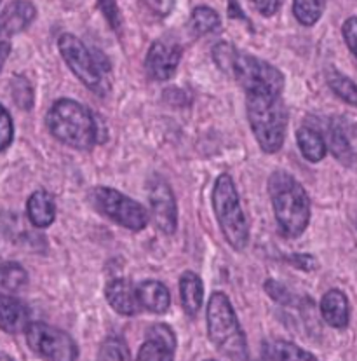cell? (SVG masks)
<instances>
[{"label":"cell","instance_id":"6da1fadb","mask_svg":"<svg viewBox=\"0 0 357 361\" xmlns=\"http://www.w3.org/2000/svg\"><path fill=\"white\" fill-rule=\"evenodd\" d=\"M213 58L218 68L234 77L244 87L246 94L260 93L281 97L284 90V75L268 61L241 53L228 42L216 44L213 47Z\"/></svg>","mask_w":357,"mask_h":361},{"label":"cell","instance_id":"7a4b0ae2","mask_svg":"<svg viewBox=\"0 0 357 361\" xmlns=\"http://www.w3.org/2000/svg\"><path fill=\"white\" fill-rule=\"evenodd\" d=\"M275 220L286 238H298L311 222V199L307 190L294 176L286 171L272 173L268 178Z\"/></svg>","mask_w":357,"mask_h":361},{"label":"cell","instance_id":"3957f363","mask_svg":"<svg viewBox=\"0 0 357 361\" xmlns=\"http://www.w3.org/2000/svg\"><path fill=\"white\" fill-rule=\"evenodd\" d=\"M246 110L253 135L267 154L281 150L288 130V109L281 97L274 94L248 93L246 94Z\"/></svg>","mask_w":357,"mask_h":361},{"label":"cell","instance_id":"277c9868","mask_svg":"<svg viewBox=\"0 0 357 361\" xmlns=\"http://www.w3.org/2000/svg\"><path fill=\"white\" fill-rule=\"evenodd\" d=\"M46 121L51 135L72 149L89 150L96 145V121L89 109L75 99H58Z\"/></svg>","mask_w":357,"mask_h":361},{"label":"cell","instance_id":"5b68a950","mask_svg":"<svg viewBox=\"0 0 357 361\" xmlns=\"http://www.w3.org/2000/svg\"><path fill=\"white\" fill-rule=\"evenodd\" d=\"M208 334L213 345L230 361H248V342L241 329L234 305L222 292H215L208 302Z\"/></svg>","mask_w":357,"mask_h":361},{"label":"cell","instance_id":"8992f818","mask_svg":"<svg viewBox=\"0 0 357 361\" xmlns=\"http://www.w3.org/2000/svg\"><path fill=\"white\" fill-rule=\"evenodd\" d=\"M213 208L228 245L234 250H244L249 241L248 220L242 212L234 180L227 173L216 178L213 189Z\"/></svg>","mask_w":357,"mask_h":361},{"label":"cell","instance_id":"52a82bcc","mask_svg":"<svg viewBox=\"0 0 357 361\" xmlns=\"http://www.w3.org/2000/svg\"><path fill=\"white\" fill-rule=\"evenodd\" d=\"M91 199H93L94 208L101 215L113 220L119 226L126 227V229L138 232L149 226L150 215L145 206L132 201L131 197L119 192L117 189H112V187H96L91 192Z\"/></svg>","mask_w":357,"mask_h":361},{"label":"cell","instance_id":"ba28073f","mask_svg":"<svg viewBox=\"0 0 357 361\" xmlns=\"http://www.w3.org/2000/svg\"><path fill=\"white\" fill-rule=\"evenodd\" d=\"M58 47H60V53L66 65L79 77V80H82L93 93L105 91L103 73H105V68H110V66H106V61H99L87 49L86 44L72 33H63L58 40Z\"/></svg>","mask_w":357,"mask_h":361},{"label":"cell","instance_id":"9c48e42d","mask_svg":"<svg viewBox=\"0 0 357 361\" xmlns=\"http://www.w3.org/2000/svg\"><path fill=\"white\" fill-rule=\"evenodd\" d=\"M27 341L35 355L46 361H77L79 348L68 334L47 323H30Z\"/></svg>","mask_w":357,"mask_h":361},{"label":"cell","instance_id":"30bf717a","mask_svg":"<svg viewBox=\"0 0 357 361\" xmlns=\"http://www.w3.org/2000/svg\"><path fill=\"white\" fill-rule=\"evenodd\" d=\"M149 201L152 220L164 234H175L178 227V206L175 194L165 180L154 176L149 185Z\"/></svg>","mask_w":357,"mask_h":361},{"label":"cell","instance_id":"8fae6325","mask_svg":"<svg viewBox=\"0 0 357 361\" xmlns=\"http://www.w3.org/2000/svg\"><path fill=\"white\" fill-rule=\"evenodd\" d=\"M182 60V47L168 39L156 40L146 53V75L154 80H169L175 77Z\"/></svg>","mask_w":357,"mask_h":361},{"label":"cell","instance_id":"7c38bea8","mask_svg":"<svg viewBox=\"0 0 357 361\" xmlns=\"http://www.w3.org/2000/svg\"><path fill=\"white\" fill-rule=\"evenodd\" d=\"M331 154L342 164H354L357 161V124L347 117H333L327 126V143Z\"/></svg>","mask_w":357,"mask_h":361},{"label":"cell","instance_id":"4fadbf2b","mask_svg":"<svg viewBox=\"0 0 357 361\" xmlns=\"http://www.w3.org/2000/svg\"><path fill=\"white\" fill-rule=\"evenodd\" d=\"M176 335L164 323L152 325L134 361H175Z\"/></svg>","mask_w":357,"mask_h":361},{"label":"cell","instance_id":"5bb4252c","mask_svg":"<svg viewBox=\"0 0 357 361\" xmlns=\"http://www.w3.org/2000/svg\"><path fill=\"white\" fill-rule=\"evenodd\" d=\"M37 9L30 0H14L0 14V33L16 35L27 30L35 20Z\"/></svg>","mask_w":357,"mask_h":361},{"label":"cell","instance_id":"9a60e30c","mask_svg":"<svg viewBox=\"0 0 357 361\" xmlns=\"http://www.w3.org/2000/svg\"><path fill=\"white\" fill-rule=\"evenodd\" d=\"M106 300L110 307L123 316H134L139 312V302L136 288L127 279H112L105 288Z\"/></svg>","mask_w":357,"mask_h":361},{"label":"cell","instance_id":"2e32d148","mask_svg":"<svg viewBox=\"0 0 357 361\" xmlns=\"http://www.w3.org/2000/svg\"><path fill=\"white\" fill-rule=\"evenodd\" d=\"M321 314L330 326L344 330L351 322V305L342 290H330L321 298Z\"/></svg>","mask_w":357,"mask_h":361},{"label":"cell","instance_id":"e0dca14e","mask_svg":"<svg viewBox=\"0 0 357 361\" xmlns=\"http://www.w3.org/2000/svg\"><path fill=\"white\" fill-rule=\"evenodd\" d=\"M28 318H30V312L23 302L0 293V329L7 334H20L30 325Z\"/></svg>","mask_w":357,"mask_h":361},{"label":"cell","instance_id":"ac0fdd59","mask_svg":"<svg viewBox=\"0 0 357 361\" xmlns=\"http://www.w3.org/2000/svg\"><path fill=\"white\" fill-rule=\"evenodd\" d=\"M136 295L142 307L154 314H164L171 305V293L164 283L156 279H146L136 286Z\"/></svg>","mask_w":357,"mask_h":361},{"label":"cell","instance_id":"d6986e66","mask_svg":"<svg viewBox=\"0 0 357 361\" xmlns=\"http://www.w3.org/2000/svg\"><path fill=\"white\" fill-rule=\"evenodd\" d=\"M28 220L37 229H46L56 219V204L47 190H35L27 202Z\"/></svg>","mask_w":357,"mask_h":361},{"label":"cell","instance_id":"ffe728a7","mask_svg":"<svg viewBox=\"0 0 357 361\" xmlns=\"http://www.w3.org/2000/svg\"><path fill=\"white\" fill-rule=\"evenodd\" d=\"M180 297L182 305L189 316H195L204 302V286L202 279L192 271H185L180 278Z\"/></svg>","mask_w":357,"mask_h":361},{"label":"cell","instance_id":"44dd1931","mask_svg":"<svg viewBox=\"0 0 357 361\" xmlns=\"http://www.w3.org/2000/svg\"><path fill=\"white\" fill-rule=\"evenodd\" d=\"M296 142L308 163H321L326 157L327 147L325 138H322L321 133L312 130V128H300L296 133Z\"/></svg>","mask_w":357,"mask_h":361},{"label":"cell","instance_id":"7402d4cb","mask_svg":"<svg viewBox=\"0 0 357 361\" xmlns=\"http://www.w3.org/2000/svg\"><path fill=\"white\" fill-rule=\"evenodd\" d=\"M265 355L270 361H318L312 353L288 341H274L265 345Z\"/></svg>","mask_w":357,"mask_h":361},{"label":"cell","instance_id":"603a6c76","mask_svg":"<svg viewBox=\"0 0 357 361\" xmlns=\"http://www.w3.org/2000/svg\"><path fill=\"white\" fill-rule=\"evenodd\" d=\"M326 80L327 86L331 87L334 94L338 98L344 99L349 105L357 106V84L352 79H349L347 75H344L342 72H338L337 68H327L326 70Z\"/></svg>","mask_w":357,"mask_h":361},{"label":"cell","instance_id":"cb8c5ba5","mask_svg":"<svg viewBox=\"0 0 357 361\" xmlns=\"http://www.w3.org/2000/svg\"><path fill=\"white\" fill-rule=\"evenodd\" d=\"M222 20H220V14L215 9L208 6H197L192 11V16H190V28H192L195 35H208L218 30Z\"/></svg>","mask_w":357,"mask_h":361},{"label":"cell","instance_id":"d4e9b609","mask_svg":"<svg viewBox=\"0 0 357 361\" xmlns=\"http://www.w3.org/2000/svg\"><path fill=\"white\" fill-rule=\"evenodd\" d=\"M325 13V0H293V14L303 27H314Z\"/></svg>","mask_w":357,"mask_h":361},{"label":"cell","instance_id":"484cf974","mask_svg":"<svg viewBox=\"0 0 357 361\" xmlns=\"http://www.w3.org/2000/svg\"><path fill=\"white\" fill-rule=\"evenodd\" d=\"M28 283V274L20 264L6 262L0 265V286L9 292H18Z\"/></svg>","mask_w":357,"mask_h":361},{"label":"cell","instance_id":"4316f807","mask_svg":"<svg viewBox=\"0 0 357 361\" xmlns=\"http://www.w3.org/2000/svg\"><path fill=\"white\" fill-rule=\"evenodd\" d=\"M98 361H131L126 342L119 337H108L101 344Z\"/></svg>","mask_w":357,"mask_h":361},{"label":"cell","instance_id":"83f0119b","mask_svg":"<svg viewBox=\"0 0 357 361\" xmlns=\"http://www.w3.org/2000/svg\"><path fill=\"white\" fill-rule=\"evenodd\" d=\"M265 292H267V295L270 297L272 300L277 302V304H281V305H293L294 304L293 293L289 292V290L286 288L282 283L275 281V279H267V281H265Z\"/></svg>","mask_w":357,"mask_h":361},{"label":"cell","instance_id":"f1b7e54d","mask_svg":"<svg viewBox=\"0 0 357 361\" xmlns=\"http://www.w3.org/2000/svg\"><path fill=\"white\" fill-rule=\"evenodd\" d=\"M14 138V126L9 112L0 105V152L6 150L13 143Z\"/></svg>","mask_w":357,"mask_h":361},{"label":"cell","instance_id":"f546056e","mask_svg":"<svg viewBox=\"0 0 357 361\" xmlns=\"http://www.w3.org/2000/svg\"><path fill=\"white\" fill-rule=\"evenodd\" d=\"M342 33H344L345 44H347L349 51L354 54L356 61H357V16L349 18L345 20L344 27H342Z\"/></svg>","mask_w":357,"mask_h":361},{"label":"cell","instance_id":"4dcf8cb0","mask_svg":"<svg viewBox=\"0 0 357 361\" xmlns=\"http://www.w3.org/2000/svg\"><path fill=\"white\" fill-rule=\"evenodd\" d=\"M286 262H289L296 269H300V271H305V272H312L319 267L315 257L308 255V253H293V255L286 257Z\"/></svg>","mask_w":357,"mask_h":361},{"label":"cell","instance_id":"1f68e13d","mask_svg":"<svg viewBox=\"0 0 357 361\" xmlns=\"http://www.w3.org/2000/svg\"><path fill=\"white\" fill-rule=\"evenodd\" d=\"M251 4L260 14L267 18L274 16L279 9V0H251Z\"/></svg>","mask_w":357,"mask_h":361},{"label":"cell","instance_id":"d6a6232c","mask_svg":"<svg viewBox=\"0 0 357 361\" xmlns=\"http://www.w3.org/2000/svg\"><path fill=\"white\" fill-rule=\"evenodd\" d=\"M11 53V44L7 42V40H4V42H0V70H2L4 63H6L7 56H9Z\"/></svg>","mask_w":357,"mask_h":361},{"label":"cell","instance_id":"836d02e7","mask_svg":"<svg viewBox=\"0 0 357 361\" xmlns=\"http://www.w3.org/2000/svg\"><path fill=\"white\" fill-rule=\"evenodd\" d=\"M0 361H14L11 356H0Z\"/></svg>","mask_w":357,"mask_h":361},{"label":"cell","instance_id":"e575fe53","mask_svg":"<svg viewBox=\"0 0 357 361\" xmlns=\"http://www.w3.org/2000/svg\"><path fill=\"white\" fill-rule=\"evenodd\" d=\"M356 227H357V215H356Z\"/></svg>","mask_w":357,"mask_h":361},{"label":"cell","instance_id":"d590c367","mask_svg":"<svg viewBox=\"0 0 357 361\" xmlns=\"http://www.w3.org/2000/svg\"><path fill=\"white\" fill-rule=\"evenodd\" d=\"M206 361H215V360H206Z\"/></svg>","mask_w":357,"mask_h":361},{"label":"cell","instance_id":"8d00e7d4","mask_svg":"<svg viewBox=\"0 0 357 361\" xmlns=\"http://www.w3.org/2000/svg\"><path fill=\"white\" fill-rule=\"evenodd\" d=\"M0 2H2V0H0Z\"/></svg>","mask_w":357,"mask_h":361}]
</instances>
